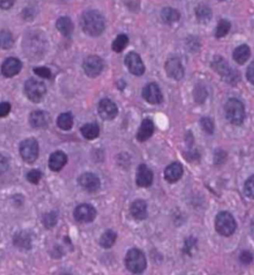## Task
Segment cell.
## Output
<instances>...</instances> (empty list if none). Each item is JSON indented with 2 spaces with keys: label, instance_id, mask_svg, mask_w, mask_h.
I'll list each match as a JSON object with an SVG mask.
<instances>
[{
  "label": "cell",
  "instance_id": "obj_11",
  "mask_svg": "<svg viewBox=\"0 0 254 275\" xmlns=\"http://www.w3.org/2000/svg\"><path fill=\"white\" fill-rule=\"evenodd\" d=\"M165 70L169 78L179 81L184 76V68L182 66L180 59L177 57H171L169 58L166 65H165Z\"/></svg>",
  "mask_w": 254,
  "mask_h": 275
},
{
  "label": "cell",
  "instance_id": "obj_7",
  "mask_svg": "<svg viewBox=\"0 0 254 275\" xmlns=\"http://www.w3.org/2000/svg\"><path fill=\"white\" fill-rule=\"evenodd\" d=\"M20 153L26 162H34L39 155V145L35 139H26L21 143Z\"/></svg>",
  "mask_w": 254,
  "mask_h": 275
},
{
  "label": "cell",
  "instance_id": "obj_36",
  "mask_svg": "<svg viewBox=\"0 0 254 275\" xmlns=\"http://www.w3.org/2000/svg\"><path fill=\"white\" fill-rule=\"evenodd\" d=\"M42 174L39 171V170H31L28 173H27V180H28V182L31 184H38L39 183V181L41 180Z\"/></svg>",
  "mask_w": 254,
  "mask_h": 275
},
{
  "label": "cell",
  "instance_id": "obj_8",
  "mask_svg": "<svg viewBox=\"0 0 254 275\" xmlns=\"http://www.w3.org/2000/svg\"><path fill=\"white\" fill-rule=\"evenodd\" d=\"M83 69L84 72L90 78H96L99 74L102 72L103 69V62L101 57L93 55V56H88L83 63Z\"/></svg>",
  "mask_w": 254,
  "mask_h": 275
},
{
  "label": "cell",
  "instance_id": "obj_38",
  "mask_svg": "<svg viewBox=\"0 0 254 275\" xmlns=\"http://www.w3.org/2000/svg\"><path fill=\"white\" fill-rule=\"evenodd\" d=\"M34 71L38 76H40V78H43V79H50L52 75L51 71H50V69H48L47 67H37V68H35Z\"/></svg>",
  "mask_w": 254,
  "mask_h": 275
},
{
  "label": "cell",
  "instance_id": "obj_25",
  "mask_svg": "<svg viewBox=\"0 0 254 275\" xmlns=\"http://www.w3.org/2000/svg\"><path fill=\"white\" fill-rule=\"evenodd\" d=\"M195 16L197 21L202 24H206L212 18V11L206 4L197 5L195 9Z\"/></svg>",
  "mask_w": 254,
  "mask_h": 275
},
{
  "label": "cell",
  "instance_id": "obj_21",
  "mask_svg": "<svg viewBox=\"0 0 254 275\" xmlns=\"http://www.w3.org/2000/svg\"><path fill=\"white\" fill-rule=\"evenodd\" d=\"M154 133V124L151 119H145L141 123L139 130L137 133V139L140 142H145L146 140L150 139Z\"/></svg>",
  "mask_w": 254,
  "mask_h": 275
},
{
  "label": "cell",
  "instance_id": "obj_14",
  "mask_svg": "<svg viewBox=\"0 0 254 275\" xmlns=\"http://www.w3.org/2000/svg\"><path fill=\"white\" fill-rule=\"evenodd\" d=\"M79 185L88 192H95L101 188V181L93 173H83L78 180Z\"/></svg>",
  "mask_w": 254,
  "mask_h": 275
},
{
  "label": "cell",
  "instance_id": "obj_13",
  "mask_svg": "<svg viewBox=\"0 0 254 275\" xmlns=\"http://www.w3.org/2000/svg\"><path fill=\"white\" fill-rule=\"evenodd\" d=\"M142 97L145 100L151 104H159L163 101V95L161 89L156 83H149L142 90Z\"/></svg>",
  "mask_w": 254,
  "mask_h": 275
},
{
  "label": "cell",
  "instance_id": "obj_3",
  "mask_svg": "<svg viewBox=\"0 0 254 275\" xmlns=\"http://www.w3.org/2000/svg\"><path fill=\"white\" fill-rule=\"evenodd\" d=\"M225 115L229 122L233 125L239 126L245 120V107L238 99L231 98L225 104Z\"/></svg>",
  "mask_w": 254,
  "mask_h": 275
},
{
  "label": "cell",
  "instance_id": "obj_12",
  "mask_svg": "<svg viewBox=\"0 0 254 275\" xmlns=\"http://www.w3.org/2000/svg\"><path fill=\"white\" fill-rule=\"evenodd\" d=\"M98 113L104 120H111L117 117L118 107L110 99H102L98 104Z\"/></svg>",
  "mask_w": 254,
  "mask_h": 275
},
{
  "label": "cell",
  "instance_id": "obj_5",
  "mask_svg": "<svg viewBox=\"0 0 254 275\" xmlns=\"http://www.w3.org/2000/svg\"><path fill=\"white\" fill-rule=\"evenodd\" d=\"M236 221L229 212H221L215 217V229L223 236H230L236 230Z\"/></svg>",
  "mask_w": 254,
  "mask_h": 275
},
{
  "label": "cell",
  "instance_id": "obj_6",
  "mask_svg": "<svg viewBox=\"0 0 254 275\" xmlns=\"http://www.w3.org/2000/svg\"><path fill=\"white\" fill-rule=\"evenodd\" d=\"M24 92L27 98L32 102H40L46 96L47 89L43 82L37 79H29L25 83Z\"/></svg>",
  "mask_w": 254,
  "mask_h": 275
},
{
  "label": "cell",
  "instance_id": "obj_16",
  "mask_svg": "<svg viewBox=\"0 0 254 275\" xmlns=\"http://www.w3.org/2000/svg\"><path fill=\"white\" fill-rule=\"evenodd\" d=\"M22 69L21 60L14 57H9L3 62L1 66V72L5 78H13Z\"/></svg>",
  "mask_w": 254,
  "mask_h": 275
},
{
  "label": "cell",
  "instance_id": "obj_18",
  "mask_svg": "<svg viewBox=\"0 0 254 275\" xmlns=\"http://www.w3.org/2000/svg\"><path fill=\"white\" fill-rule=\"evenodd\" d=\"M182 174H183V168H182V164L179 162H173L170 163L169 166L165 169V180L167 181L168 183H176L181 179Z\"/></svg>",
  "mask_w": 254,
  "mask_h": 275
},
{
  "label": "cell",
  "instance_id": "obj_35",
  "mask_svg": "<svg viewBox=\"0 0 254 275\" xmlns=\"http://www.w3.org/2000/svg\"><path fill=\"white\" fill-rule=\"evenodd\" d=\"M201 126L203 130L205 131L206 134L208 135H212L213 131H214V124L212 122L211 118L209 117H203L201 119Z\"/></svg>",
  "mask_w": 254,
  "mask_h": 275
},
{
  "label": "cell",
  "instance_id": "obj_9",
  "mask_svg": "<svg viewBox=\"0 0 254 275\" xmlns=\"http://www.w3.org/2000/svg\"><path fill=\"white\" fill-rule=\"evenodd\" d=\"M125 65L127 69L129 70V72L134 75H142L146 71L145 65H143L140 56L136 52H130L127 54V56L125 57Z\"/></svg>",
  "mask_w": 254,
  "mask_h": 275
},
{
  "label": "cell",
  "instance_id": "obj_17",
  "mask_svg": "<svg viewBox=\"0 0 254 275\" xmlns=\"http://www.w3.org/2000/svg\"><path fill=\"white\" fill-rule=\"evenodd\" d=\"M67 160H68V157L64 152H62V151L54 152L51 154V156H50L49 167L52 170V171H55V172L60 171V170L66 166Z\"/></svg>",
  "mask_w": 254,
  "mask_h": 275
},
{
  "label": "cell",
  "instance_id": "obj_42",
  "mask_svg": "<svg viewBox=\"0 0 254 275\" xmlns=\"http://www.w3.org/2000/svg\"><path fill=\"white\" fill-rule=\"evenodd\" d=\"M8 168H9L8 159L5 158L2 154H0V174H3L5 171H7Z\"/></svg>",
  "mask_w": 254,
  "mask_h": 275
},
{
  "label": "cell",
  "instance_id": "obj_46",
  "mask_svg": "<svg viewBox=\"0 0 254 275\" xmlns=\"http://www.w3.org/2000/svg\"><path fill=\"white\" fill-rule=\"evenodd\" d=\"M220 1H224V0H220Z\"/></svg>",
  "mask_w": 254,
  "mask_h": 275
},
{
  "label": "cell",
  "instance_id": "obj_33",
  "mask_svg": "<svg viewBox=\"0 0 254 275\" xmlns=\"http://www.w3.org/2000/svg\"><path fill=\"white\" fill-rule=\"evenodd\" d=\"M194 99L197 103H203L205 100L207 99L208 96V92L206 87L202 85V84H198L196 85V87L194 89Z\"/></svg>",
  "mask_w": 254,
  "mask_h": 275
},
{
  "label": "cell",
  "instance_id": "obj_31",
  "mask_svg": "<svg viewBox=\"0 0 254 275\" xmlns=\"http://www.w3.org/2000/svg\"><path fill=\"white\" fill-rule=\"evenodd\" d=\"M13 36L8 30L0 31V47L3 49H8L13 46Z\"/></svg>",
  "mask_w": 254,
  "mask_h": 275
},
{
  "label": "cell",
  "instance_id": "obj_2",
  "mask_svg": "<svg viewBox=\"0 0 254 275\" xmlns=\"http://www.w3.org/2000/svg\"><path fill=\"white\" fill-rule=\"evenodd\" d=\"M211 68L215 71V72L221 75L226 83L235 85L237 82L240 80V75L238 71L231 68L230 66L228 64V62L221 56H215L213 57L211 62Z\"/></svg>",
  "mask_w": 254,
  "mask_h": 275
},
{
  "label": "cell",
  "instance_id": "obj_24",
  "mask_svg": "<svg viewBox=\"0 0 254 275\" xmlns=\"http://www.w3.org/2000/svg\"><path fill=\"white\" fill-rule=\"evenodd\" d=\"M56 28L63 36L69 37L74 31V24L67 16H62L56 22Z\"/></svg>",
  "mask_w": 254,
  "mask_h": 275
},
{
  "label": "cell",
  "instance_id": "obj_43",
  "mask_svg": "<svg viewBox=\"0 0 254 275\" xmlns=\"http://www.w3.org/2000/svg\"><path fill=\"white\" fill-rule=\"evenodd\" d=\"M15 0H0V9L8 10L14 4Z\"/></svg>",
  "mask_w": 254,
  "mask_h": 275
},
{
  "label": "cell",
  "instance_id": "obj_15",
  "mask_svg": "<svg viewBox=\"0 0 254 275\" xmlns=\"http://www.w3.org/2000/svg\"><path fill=\"white\" fill-rule=\"evenodd\" d=\"M136 183L139 187H150L153 183V172L146 164H140L137 169Z\"/></svg>",
  "mask_w": 254,
  "mask_h": 275
},
{
  "label": "cell",
  "instance_id": "obj_28",
  "mask_svg": "<svg viewBox=\"0 0 254 275\" xmlns=\"http://www.w3.org/2000/svg\"><path fill=\"white\" fill-rule=\"evenodd\" d=\"M117 233H115L113 230H107L106 232L102 235L99 243H101L103 249H110V247L113 246L115 241H117Z\"/></svg>",
  "mask_w": 254,
  "mask_h": 275
},
{
  "label": "cell",
  "instance_id": "obj_19",
  "mask_svg": "<svg viewBox=\"0 0 254 275\" xmlns=\"http://www.w3.org/2000/svg\"><path fill=\"white\" fill-rule=\"evenodd\" d=\"M50 122V115L44 111H35L30 114L29 123L34 128L47 127Z\"/></svg>",
  "mask_w": 254,
  "mask_h": 275
},
{
  "label": "cell",
  "instance_id": "obj_20",
  "mask_svg": "<svg viewBox=\"0 0 254 275\" xmlns=\"http://www.w3.org/2000/svg\"><path fill=\"white\" fill-rule=\"evenodd\" d=\"M130 213L132 217L137 221H143L148 216V207L147 203L143 200H136L132 202L130 206Z\"/></svg>",
  "mask_w": 254,
  "mask_h": 275
},
{
  "label": "cell",
  "instance_id": "obj_34",
  "mask_svg": "<svg viewBox=\"0 0 254 275\" xmlns=\"http://www.w3.org/2000/svg\"><path fill=\"white\" fill-rule=\"evenodd\" d=\"M57 216L58 215H57L56 211H52V212L46 214V215H44V217H43L44 226H46L49 229L54 227L57 223Z\"/></svg>",
  "mask_w": 254,
  "mask_h": 275
},
{
  "label": "cell",
  "instance_id": "obj_4",
  "mask_svg": "<svg viewBox=\"0 0 254 275\" xmlns=\"http://www.w3.org/2000/svg\"><path fill=\"white\" fill-rule=\"evenodd\" d=\"M125 266L131 273L140 274L147 268V258L140 250L132 249L125 257Z\"/></svg>",
  "mask_w": 254,
  "mask_h": 275
},
{
  "label": "cell",
  "instance_id": "obj_30",
  "mask_svg": "<svg viewBox=\"0 0 254 275\" xmlns=\"http://www.w3.org/2000/svg\"><path fill=\"white\" fill-rule=\"evenodd\" d=\"M128 42H129V39L126 35H124V34L119 35L117 37V39H115L112 43V49L114 52L121 53L123 49H125V47L127 46H128Z\"/></svg>",
  "mask_w": 254,
  "mask_h": 275
},
{
  "label": "cell",
  "instance_id": "obj_27",
  "mask_svg": "<svg viewBox=\"0 0 254 275\" xmlns=\"http://www.w3.org/2000/svg\"><path fill=\"white\" fill-rule=\"evenodd\" d=\"M162 20L166 24H174L180 20V13L174 8H165L161 12Z\"/></svg>",
  "mask_w": 254,
  "mask_h": 275
},
{
  "label": "cell",
  "instance_id": "obj_41",
  "mask_svg": "<svg viewBox=\"0 0 254 275\" xmlns=\"http://www.w3.org/2000/svg\"><path fill=\"white\" fill-rule=\"evenodd\" d=\"M247 80L250 82L251 84L254 85V60L249 65V67L247 69Z\"/></svg>",
  "mask_w": 254,
  "mask_h": 275
},
{
  "label": "cell",
  "instance_id": "obj_10",
  "mask_svg": "<svg viewBox=\"0 0 254 275\" xmlns=\"http://www.w3.org/2000/svg\"><path fill=\"white\" fill-rule=\"evenodd\" d=\"M74 216L80 223H91L96 217V210L93 206L84 203L76 207Z\"/></svg>",
  "mask_w": 254,
  "mask_h": 275
},
{
  "label": "cell",
  "instance_id": "obj_37",
  "mask_svg": "<svg viewBox=\"0 0 254 275\" xmlns=\"http://www.w3.org/2000/svg\"><path fill=\"white\" fill-rule=\"evenodd\" d=\"M245 192L248 197L254 199V175H252V177H250L246 181Z\"/></svg>",
  "mask_w": 254,
  "mask_h": 275
},
{
  "label": "cell",
  "instance_id": "obj_32",
  "mask_svg": "<svg viewBox=\"0 0 254 275\" xmlns=\"http://www.w3.org/2000/svg\"><path fill=\"white\" fill-rule=\"evenodd\" d=\"M230 23L226 20H221L217 26V30H215V37L217 38H223L229 34L230 30Z\"/></svg>",
  "mask_w": 254,
  "mask_h": 275
},
{
  "label": "cell",
  "instance_id": "obj_23",
  "mask_svg": "<svg viewBox=\"0 0 254 275\" xmlns=\"http://www.w3.org/2000/svg\"><path fill=\"white\" fill-rule=\"evenodd\" d=\"M251 56V49L247 45H242L235 48L233 53V58L238 65H244Z\"/></svg>",
  "mask_w": 254,
  "mask_h": 275
},
{
  "label": "cell",
  "instance_id": "obj_29",
  "mask_svg": "<svg viewBox=\"0 0 254 275\" xmlns=\"http://www.w3.org/2000/svg\"><path fill=\"white\" fill-rule=\"evenodd\" d=\"M74 125V117L70 113L60 114L57 118V126L63 130H70Z\"/></svg>",
  "mask_w": 254,
  "mask_h": 275
},
{
  "label": "cell",
  "instance_id": "obj_39",
  "mask_svg": "<svg viewBox=\"0 0 254 275\" xmlns=\"http://www.w3.org/2000/svg\"><path fill=\"white\" fill-rule=\"evenodd\" d=\"M239 260L242 265H250V263L253 261V255L250 252L244 251L239 256Z\"/></svg>",
  "mask_w": 254,
  "mask_h": 275
},
{
  "label": "cell",
  "instance_id": "obj_45",
  "mask_svg": "<svg viewBox=\"0 0 254 275\" xmlns=\"http://www.w3.org/2000/svg\"><path fill=\"white\" fill-rule=\"evenodd\" d=\"M252 231H253V235H254V224H253V226H252Z\"/></svg>",
  "mask_w": 254,
  "mask_h": 275
},
{
  "label": "cell",
  "instance_id": "obj_26",
  "mask_svg": "<svg viewBox=\"0 0 254 275\" xmlns=\"http://www.w3.org/2000/svg\"><path fill=\"white\" fill-rule=\"evenodd\" d=\"M99 133H101V129H99V126L96 123L85 124L84 126H82L81 128L82 136L87 140L96 139V138L99 136Z\"/></svg>",
  "mask_w": 254,
  "mask_h": 275
},
{
  "label": "cell",
  "instance_id": "obj_44",
  "mask_svg": "<svg viewBox=\"0 0 254 275\" xmlns=\"http://www.w3.org/2000/svg\"><path fill=\"white\" fill-rule=\"evenodd\" d=\"M185 156L189 158V160H193V159L200 158V155H198L197 151H189V152H187V155H185Z\"/></svg>",
  "mask_w": 254,
  "mask_h": 275
},
{
  "label": "cell",
  "instance_id": "obj_22",
  "mask_svg": "<svg viewBox=\"0 0 254 275\" xmlns=\"http://www.w3.org/2000/svg\"><path fill=\"white\" fill-rule=\"evenodd\" d=\"M14 245L22 250H29L31 247V235L27 231H20L14 234Z\"/></svg>",
  "mask_w": 254,
  "mask_h": 275
},
{
  "label": "cell",
  "instance_id": "obj_1",
  "mask_svg": "<svg viewBox=\"0 0 254 275\" xmlns=\"http://www.w3.org/2000/svg\"><path fill=\"white\" fill-rule=\"evenodd\" d=\"M81 27L87 36H101L104 30L103 16L95 10L86 11L81 18Z\"/></svg>",
  "mask_w": 254,
  "mask_h": 275
},
{
  "label": "cell",
  "instance_id": "obj_40",
  "mask_svg": "<svg viewBox=\"0 0 254 275\" xmlns=\"http://www.w3.org/2000/svg\"><path fill=\"white\" fill-rule=\"evenodd\" d=\"M11 111V104L9 102H1L0 103V117H4Z\"/></svg>",
  "mask_w": 254,
  "mask_h": 275
}]
</instances>
